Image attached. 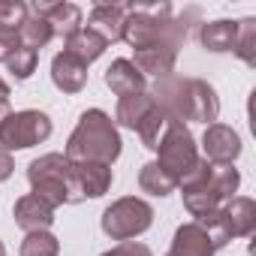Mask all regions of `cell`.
<instances>
[{"label":"cell","instance_id":"cell-1","mask_svg":"<svg viewBox=\"0 0 256 256\" xmlns=\"http://www.w3.org/2000/svg\"><path fill=\"white\" fill-rule=\"evenodd\" d=\"M199 10L196 6H187L181 16L172 18V6L169 4H130L126 6V22H124V40L133 46V52H142V48H154V46H163V48H172L178 52L196 22H199Z\"/></svg>","mask_w":256,"mask_h":256},{"label":"cell","instance_id":"cell-2","mask_svg":"<svg viewBox=\"0 0 256 256\" xmlns=\"http://www.w3.org/2000/svg\"><path fill=\"white\" fill-rule=\"evenodd\" d=\"M154 102L169 112L175 120H199V124H214L220 114V100L217 90L202 82V78H184V76H163L157 78L154 90H148Z\"/></svg>","mask_w":256,"mask_h":256},{"label":"cell","instance_id":"cell-3","mask_svg":"<svg viewBox=\"0 0 256 256\" xmlns=\"http://www.w3.org/2000/svg\"><path fill=\"white\" fill-rule=\"evenodd\" d=\"M241 175L235 166H214L205 157L196 160V166L181 178V196H184V208L199 220L211 211H217L223 202H229L238 193Z\"/></svg>","mask_w":256,"mask_h":256},{"label":"cell","instance_id":"cell-4","mask_svg":"<svg viewBox=\"0 0 256 256\" xmlns=\"http://www.w3.org/2000/svg\"><path fill=\"white\" fill-rule=\"evenodd\" d=\"M124 151L120 133L114 120L102 108H88L78 118V126L72 130L64 157L70 163H106L112 166Z\"/></svg>","mask_w":256,"mask_h":256},{"label":"cell","instance_id":"cell-5","mask_svg":"<svg viewBox=\"0 0 256 256\" xmlns=\"http://www.w3.org/2000/svg\"><path fill=\"white\" fill-rule=\"evenodd\" d=\"M28 181L34 187V196H40L54 211L60 205L84 202V196L78 190V181L72 175V163L64 154H42L40 160H34L28 166Z\"/></svg>","mask_w":256,"mask_h":256},{"label":"cell","instance_id":"cell-6","mask_svg":"<svg viewBox=\"0 0 256 256\" xmlns=\"http://www.w3.org/2000/svg\"><path fill=\"white\" fill-rule=\"evenodd\" d=\"M151 223H154V208L139 196H124L112 202L100 217V226L112 241H133L142 232H148Z\"/></svg>","mask_w":256,"mask_h":256},{"label":"cell","instance_id":"cell-7","mask_svg":"<svg viewBox=\"0 0 256 256\" xmlns=\"http://www.w3.org/2000/svg\"><path fill=\"white\" fill-rule=\"evenodd\" d=\"M52 136V118L40 108L12 112L0 124V148L4 151H24L34 145H42Z\"/></svg>","mask_w":256,"mask_h":256},{"label":"cell","instance_id":"cell-8","mask_svg":"<svg viewBox=\"0 0 256 256\" xmlns=\"http://www.w3.org/2000/svg\"><path fill=\"white\" fill-rule=\"evenodd\" d=\"M157 154H160V166L181 184V178L196 166V160H199V151H196V139H193V133L187 130V124H181V120H172V126H169V133L163 136V142H160V148H157Z\"/></svg>","mask_w":256,"mask_h":256},{"label":"cell","instance_id":"cell-9","mask_svg":"<svg viewBox=\"0 0 256 256\" xmlns=\"http://www.w3.org/2000/svg\"><path fill=\"white\" fill-rule=\"evenodd\" d=\"M205 160L214 166H232L241 157V136L226 124H211L202 136Z\"/></svg>","mask_w":256,"mask_h":256},{"label":"cell","instance_id":"cell-10","mask_svg":"<svg viewBox=\"0 0 256 256\" xmlns=\"http://www.w3.org/2000/svg\"><path fill=\"white\" fill-rule=\"evenodd\" d=\"M34 16L46 18L52 34L60 36V40H70L72 34L82 30V10L76 4H60V0H36L30 6Z\"/></svg>","mask_w":256,"mask_h":256},{"label":"cell","instance_id":"cell-11","mask_svg":"<svg viewBox=\"0 0 256 256\" xmlns=\"http://www.w3.org/2000/svg\"><path fill=\"white\" fill-rule=\"evenodd\" d=\"M217 250L220 247L211 238V232L202 223L190 220V223L175 229V238H172V247H169L166 256H214Z\"/></svg>","mask_w":256,"mask_h":256},{"label":"cell","instance_id":"cell-12","mask_svg":"<svg viewBox=\"0 0 256 256\" xmlns=\"http://www.w3.org/2000/svg\"><path fill=\"white\" fill-rule=\"evenodd\" d=\"M124 22H126V6L120 4H96L88 16V30L96 34L100 40L108 42H118L124 40Z\"/></svg>","mask_w":256,"mask_h":256},{"label":"cell","instance_id":"cell-13","mask_svg":"<svg viewBox=\"0 0 256 256\" xmlns=\"http://www.w3.org/2000/svg\"><path fill=\"white\" fill-rule=\"evenodd\" d=\"M223 214V226L229 232V238H247L256 229V202L247 196H232L229 202L220 205Z\"/></svg>","mask_w":256,"mask_h":256},{"label":"cell","instance_id":"cell-14","mask_svg":"<svg viewBox=\"0 0 256 256\" xmlns=\"http://www.w3.org/2000/svg\"><path fill=\"white\" fill-rule=\"evenodd\" d=\"M12 217H16V226L24 232H48V226L54 223V208L46 205L40 196L28 193L16 202Z\"/></svg>","mask_w":256,"mask_h":256},{"label":"cell","instance_id":"cell-15","mask_svg":"<svg viewBox=\"0 0 256 256\" xmlns=\"http://www.w3.org/2000/svg\"><path fill=\"white\" fill-rule=\"evenodd\" d=\"M106 88L118 96H130V94H145L148 90V78L136 70L133 60L118 58L112 60V66L106 70Z\"/></svg>","mask_w":256,"mask_h":256},{"label":"cell","instance_id":"cell-16","mask_svg":"<svg viewBox=\"0 0 256 256\" xmlns=\"http://www.w3.org/2000/svg\"><path fill=\"white\" fill-rule=\"evenodd\" d=\"M52 82L58 90L64 94H82L84 84H88V66L82 60H76L72 54L60 52L54 60H52Z\"/></svg>","mask_w":256,"mask_h":256},{"label":"cell","instance_id":"cell-17","mask_svg":"<svg viewBox=\"0 0 256 256\" xmlns=\"http://www.w3.org/2000/svg\"><path fill=\"white\" fill-rule=\"evenodd\" d=\"M72 175H76L78 190H82L84 199L106 196L108 187H112V181H114V172L106 163H72Z\"/></svg>","mask_w":256,"mask_h":256},{"label":"cell","instance_id":"cell-18","mask_svg":"<svg viewBox=\"0 0 256 256\" xmlns=\"http://www.w3.org/2000/svg\"><path fill=\"white\" fill-rule=\"evenodd\" d=\"M199 42L208 48V52H235V42H238V22H229V18H220V22H211V24H202L199 30Z\"/></svg>","mask_w":256,"mask_h":256},{"label":"cell","instance_id":"cell-19","mask_svg":"<svg viewBox=\"0 0 256 256\" xmlns=\"http://www.w3.org/2000/svg\"><path fill=\"white\" fill-rule=\"evenodd\" d=\"M175 60H178V52H172V48H163V46H154V48H142V52H136V70L148 78V76H157V78H163V76H172L175 72Z\"/></svg>","mask_w":256,"mask_h":256},{"label":"cell","instance_id":"cell-20","mask_svg":"<svg viewBox=\"0 0 256 256\" xmlns=\"http://www.w3.org/2000/svg\"><path fill=\"white\" fill-rule=\"evenodd\" d=\"M154 96L145 90V94H130V96H120L118 102V112H114V120L120 126H126V130H139V124L151 114L154 108Z\"/></svg>","mask_w":256,"mask_h":256},{"label":"cell","instance_id":"cell-21","mask_svg":"<svg viewBox=\"0 0 256 256\" xmlns=\"http://www.w3.org/2000/svg\"><path fill=\"white\" fill-rule=\"evenodd\" d=\"M64 42H66V46H64V52H66V54H72L76 60H82L84 66H90L94 60H100V58L106 54V48H108V46H106V40H100V36H96V34H90L88 28H82L78 34H72V36H70V40H64Z\"/></svg>","mask_w":256,"mask_h":256},{"label":"cell","instance_id":"cell-22","mask_svg":"<svg viewBox=\"0 0 256 256\" xmlns=\"http://www.w3.org/2000/svg\"><path fill=\"white\" fill-rule=\"evenodd\" d=\"M172 120H175V118H172L169 112H163L160 106H154L151 114L139 124V130H136V133H139V139H142V145H145L148 151H157V148H160V142H163V136L169 133Z\"/></svg>","mask_w":256,"mask_h":256},{"label":"cell","instance_id":"cell-23","mask_svg":"<svg viewBox=\"0 0 256 256\" xmlns=\"http://www.w3.org/2000/svg\"><path fill=\"white\" fill-rule=\"evenodd\" d=\"M139 187H142L145 193H151V196H169V193L178 190V181L154 160V163L142 166V172H139Z\"/></svg>","mask_w":256,"mask_h":256},{"label":"cell","instance_id":"cell-24","mask_svg":"<svg viewBox=\"0 0 256 256\" xmlns=\"http://www.w3.org/2000/svg\"><path fill=\"white\" fill-rule=\"evenodd\" d=\"M18 40H22V46L24 48H30V52H40V48H46L52 40H54V34H52V28H48V22L46 18H40V16H28L24 18V24L18 28Z\"/></svg>","mask_w":256,"mask_h":256},{"label":"cell","instance_id":"cell-25","mask_svg":"<svg viewBox=\"0 0 256 256\" xmlns=\"http://www.w3.org/2000/svg\"><path fill=\"white\" fill-rule=\"evenodd\" d=\"M232 54H238L247 66H256V22L253 18L238 22V42Z\"/></svg>","mask_w":256,"mask_h":256},{"label":"cell","instance_id":"cell-26","mask_svg":"<svg viewBox=\"0 0 256 256\" xmlns=\"http://www.w3.org/2000/svg\"><path fill=\"white\" fill-rule=\"evenodd\" d=\"M60 253V241L52 232H28V238L22 241V256H58Z\"/></svg>","mask_w":256,"mask_h":256},{"label":"cell","instance_id":"cell-27","mask_svg":"<svg viewBox=\"0 0 256 256\" xmlns=\"http://www.w3.org/2000/svg\"><path fill=\"white\" fill-rule=\"evenodd\" d=\"M36 64H40V52H30V48H24V46H18V48L6 58L10 72H12L18 82H28V78L36 72Z\"/></svg>","mask_w":256,"mask_h":256},{"label":"cell","instance_id":"cell-28","mask_svg":"<svg viewBox=\"0 0 256 256\" xmlns=\"http://www.w3.org/2000/svg\"><path fill=\"white\" fill-rule=\"evenodd\" d=\"M28 16L30 6L22 0H0V30H18Z\"/></svg>","mask_w":256,"mask_h":256},{"label":"cell","instance_id":"cell-29","mask_svg":"<svg viewBox=\"0 0 256 256\" xmlns=\"http://www.w3.org/2000/svg\"><path fill=\"white\" fill-rule=\"evenodd\" d=\"M102 256H154V253H151V247L142 244V241H120L118 247L106 250Z\"/></svg>","mask_w":256,"mask_h":256},{"label":"cell","instance_id":"cell-30","mask_svg":"<svg viewBox=\"0 0 256 256\" xmlns=\"http://www.w3.org/2000/svg\"><path fill=\"white\" fill-rule=\"evenodd\" d=\"M22 46L18 30H0V64H6V58Z\"/></svg>","mask_w":256,"mask_h":256},{"label":"cell","instance_id":"cell-31","mask_svg":"<svg viewBox=\"0 0 256 256\" xmlns=\"http://www.w3.org/2000/svg\"><path fill=\"white\" fill-rule=\"evenodd\" d=\"M12 172H16V160H12V154L0 148V181L12 178Z\"/></svg>","mask_w":256,"mask_h":256},{"label":"cell","instance_id":"cell-32","mask_svg":"<svg viewBox=\"0 0 256 256\" xmlns=\"http://www.w3.org/2000/svg\"><path fill=\"white\" fill-rule=\"evenodd\" d=\"M0 100H10V84L0 78Z\"/></svg>","mask_w":256,"mask_h":256},{"label":"cell","instance_id":"cell-33","mask_svg":"<svg viewBox=\"0 0 256 256\" xmlns=\"http://www.w3.org/2000/svg\"><path fill=\"white\" fill-rule=\"evenodd\" d=\"M0 256H6V244L4 241H0Z\"/></svg>","mask_w":256,"mask_h":256}]
</instances>
